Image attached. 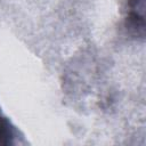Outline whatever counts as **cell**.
I'll return each mask as SVG.
<instances>
[{"mask_svg":"<svg viewBox=\"0 0 146 146\" xmlns=\"http://www.w3.org/2000/svg\"><path fill=\"white\" fill-rule=\"evenodd\" d=\"M15 129L9 122V120L0 115V145H11L14 144Z\"/></svg>","mask_w":146,"mask_h":146,"instance_id":"7a4b0ae2","label":"cell"},{"mask_svg":"<svg viewBox=\"0 0 146 146\" xmlns=\"http://www.w3.org/2000/svg\"><path fill=\"white\" fill-rule=\"evenodd\" d=\"M125 26L136 33L144 36L145 32V0H125Z\"/></svg>","mask_w":146,"mask_h":146,"instance_id":"6da1fadb","label":"cell"}]
</instances>
